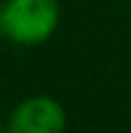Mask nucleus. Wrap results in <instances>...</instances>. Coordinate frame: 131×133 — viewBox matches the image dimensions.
I'll list each match as a JSON object with an SVG mask.
<instances>
[{"label":"nucleus","instance_id":"nucleus-2","mask_svg":"<svg viewBox=\"0 0 131 133\" xmlns=\"http://www.w3.org/2000/svg\"><path fill=\"white\" fill-rule=\"evenodd\" d=\"M66 110L52 96H30L19 103L9 119L7 133H63Z\"/></svg>","mask_w":131,"mask_h":133},{"label":"nucleus","instance_id":"nucleus-3","mask_svg":"<svg viewBox=\"0 0 131 133\" xmlns=\"http://www.w3.org/2000/svg\"><path fill=\"white\" fill-rule=\"evenodd\" d=\"M0 33H2V12H0Z\"/></svg>","mask_w":131,"mask_h":133},{"label":"nucleus","instance_id":"nucleus-1","mask_svg":"<svg viewBox=\"0 0 131 133\" xmlns=\"http://www.w3.org/2000/svg\"><path fill=\"white\" fill-rule=\"evenodd\" d=\"M2 33L23 47H35L47 42L61 19L59 0H5Z\"/></svg>","mask_w":131,"mask_h":133}]
</instances>
